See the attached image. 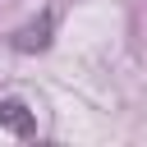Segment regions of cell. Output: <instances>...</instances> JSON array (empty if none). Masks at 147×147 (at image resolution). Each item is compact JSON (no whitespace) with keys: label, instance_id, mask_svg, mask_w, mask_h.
I'll list each match as a JSON object with an SVG mask.
<instances>
[{"label":"cell","instance_id":"cell-1","mask_svg":"<svg viewBox=\"0 0 147 147\" xmlns=\"http://www.w3.org/2000/svg\"><path fill=\"white\" fill-rule=\"evenodd\" d=\"M0 129L14 138H37V110L23 96H0Z\"/></svg>","mask_w":147,"mask_h":147},{"label":"cell","instance_id":"cell-2","mask_svg":"<svg viewBox=\"0 0 147 147\" xmlns=\"http://www.w3.org/2000/svg\"><path fill=\"white\" fill-rule=\"evenodd\" d=\"M51 32H55V14L46 9L37 23H28V28L14 32V51H46L51 46Z\"/></svg>","mask_w":147,"mask_h":147}]
</instances>
